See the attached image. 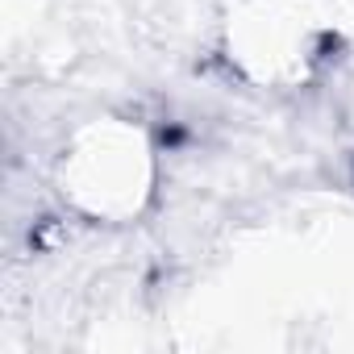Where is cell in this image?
I'll return each instance as SVG.
<instances>
[{"mask_svg":"<svg viewBox=\"0 0 354 354\" xmlns=\"http://www.w3.org/2000/svg\"><path fill=\"white\" fill-rule=\"evenodd\" d=\"M63 205L96 225L138 221L158 192V150L133 117H92L67 133L55 158Z\"/></svg>","mask_w":354,"mask_h":354,"instance_id":"obj_1","label":"cell"},{"mask_svg":"<svg viewBox=\"0 0 354 354\" xmlns=\"http://www.w3.org/2000/svg\"><path fill=\"white\" fill-rule=\"evenodd\" d=\"M321 59V34L300 0H242L230 17V63L263 88H296Z\"/></svg>","mask_w":354,"mask_h":354,"instance_id":"obj_2","label":"cell"}]
</instances>
